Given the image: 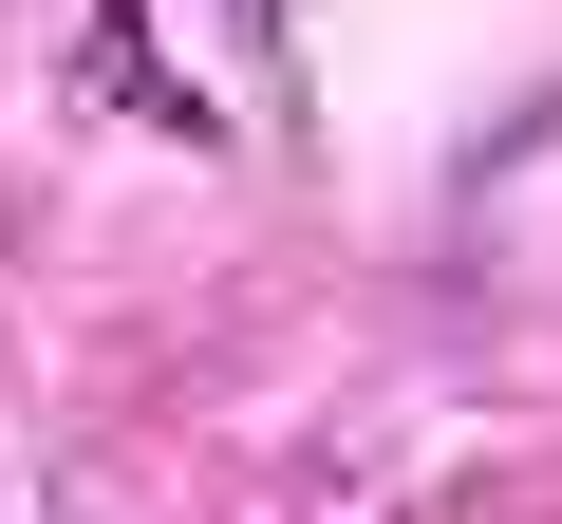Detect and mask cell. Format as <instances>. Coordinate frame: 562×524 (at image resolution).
I'll return each instance as SVG.
<instances>
[]
</instances>
